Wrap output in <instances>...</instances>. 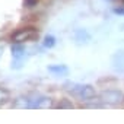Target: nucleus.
Here are the masks:
<instances>
[{"mask_svg": "<svg viewBox=\"0 0 124 124\" xmlns=\"http://www.w3.org/2000/svg\"><path fill=\"white\" fill-rule=\"evenodd\" d=\"M64 91L69 92L72 96L83 101V102H88V101H92L95 96H96V92H95V88L92 85H88V83H76V82H66L64 83Z\"/></svg>", "mask_w": 124, "mask_h": 124, "instance_id": "1", "label": "nucleus"}, {"mask_svg": "<svg viewBox=\"0 0 124 124\" xmlns=\"http://www.w3.org/2000/svg\"><path fill=\"white\" fill-rule=\"evenodd\" d=\"M38 38V31L34 26H25V28H19L12 34V41L13 42H26V41H34Z\"/></svg>", "mask_w": 124, "mask_h": 124, "instance_id": "2", "label": "nucleus"}, {"mask_svg": "<svg viewBox=\"0 0 124 124\" xmlns=\"http://www.w3.org/2000/svg\"><path fill=\"white\" fill-rule=\"evenodd\" d=\"M99 101L105 105H120L124 102V93L118 89H105L99 93Z\"/></svg>", "mask_w": 124, "mask_h": 124, "instance_id": "3", "label": "nucleus"}, {"mask_svg": "<svg viewBox=\"0 0 124 124\" xmlns=\"http://www.w3.org/2000/svg\"><path fill=\"white\" fill-rule=\"evenodd\" d=\"M54 102L50 96L44 95H35L31 96V108L32 109H42V108H53Z\"/></svg>", "mask_w": 124, "mask_h": 124, "instance_id": "4", "label": "nucleus"}, {"mask_svg": "<svg viewBox=\"0 0 124 124\" xmlns=\"http://www.w3.org/2000/svg\"><path fill=\"white\" fill-rule=\"evenodd\" d=\"M12 108H16V109H25V108H31V96H18L13 99L12 102Z\"/></svg>", "mask_w": 124, "mask_h": 124, "instance_id": "5", "label": "nucleus"}, {"mask_svg": "<svg viewBox=\"0 0 124 124\" xmlns=\"http://www.w3.org/2000/svg\"><path fill=\"white\" fill-rule=\"evenodd\" d=\"M112 67L118 72H124V51H117L112 57Z\"/></svg>", "mask_w": 124, "mask_h": 124, "instance_id": "6", "label": "nucleus"}, {"mask_svg": "<svg viewBox=\"0 0 124 124\" xmlns=\"http://www.w3.org/2000/svg\"><path fill=\"white\" fill-rule=\"evenodd\" d=\"M48 72L55 76H66L69 73V67L64 64H53V66H48Z\"/></svg>", "mask_w": 124, "mask_h": 124, "instance_id": "7", "label": "nucleus"}, {"mask_svg": "<svg viewBox=\"0 0 124 124\" xmlns=\"http://www.w3.org/2000/svg\"><path fill=\"white\" fill-rule=\"evenodd\" d=\"M23 54H25L23 45H22L21 42H15V44L12 45V55H13L15 58H21V57H23Z\"/></svg>", "mask_w": 124, "mask_h": 124, "instance_id": "8", "label": "nucleus"}, {"mask_svg": "<svg viewBox=\"0 0 124 124\" xmlns=\"http://www.w3.org/2000/svg\"><path fill=\"white\" fill-rule=\"evenodd\" d=\"M9 101H10V92L8 89H5V88L0 86V107L6 105Z\"/></svg>", "mask_w": 124, "mask_h": 124, "instance_id": "9", "label": "nucleus"}, {"mask_svg": "<svg viewBox=\"0 0 124 124\" xmlns=\"http://www.w3.org/2000/svg\"><path fill=\"white\" fill-rule=\"evenodd\" d=\"M57 108H58V109H73V108H75V105H73V104H72V101H69L67 98H63V99H60V102H58Z\"/></svg>", "mask_w": 124, "mask_h": 124, "instance_id": "10", "label": "nucleus"}, {"mask_svg": "<svg viewBox=\"0 0 124 124\" xmlns=\"http://www.w3.org/2000/svg\"><path fill=\"white\" fill-rule=\"evenodd\" d=\"M42 44H44V47H45V48H53V47L55 45V38H54L53 35H45V37H44Z\"/></svg>", "mask_w": 124, "mask_h": 124, "instance_id": "11", "label": "nucleus"}, {"mask_svg": "<svg viewBox=\"0 0 124 124\" xmlns=\"http://www.w3.org/2000/svg\"><path fill=\"white\" fill-rule=\"evenodd\" d=\"M23 5L26 8H34V6H37V0H25Z\"/></svg>", "mask_w": 124, "mask_h": 124, "instance_id": "12", "label": "nucleus"}, {"mask_svg": "<svg viewBox=\"0 0 124 124\" xmlns=\"http://www.w3.org/2000/svg\"><path fill=\"white\" fill-rule=\"evenodd\" d=\"M114 12H115V13H124V10L120 9V8H118V9H114Z\"/></svg>", "mask_w": 124, "mask_h": 124, "instance_id": "13", "label": "nucleus"}]
</instances>
